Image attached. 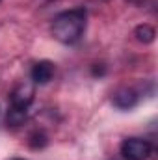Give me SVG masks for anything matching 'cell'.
Segmentation results:
<instances>
[{
    "label": "cell",
    "instance_id": "6da1fadb",
    "mask_svg": "<svg viewBox=\"0 0 158 160\" xmlns=\"http://www.w3.org/2000/svg\"><path fill=\"white\" fill-rule=\"evenodd\" d=\"M87 13L84 8H75L62 11L52 21V36L63 45H73L84 36Z\"/></svg>",
    "mask_w": 158,
    "mask_h": 160
},
{
    "label": "cell",
    "instance_id": "7a4b0ae2",
    "mask_svg": "<svg viewBox=\"0 0 158 160\" xmlns=\"http://www.w3.org/2000/svg\"><path fill=\"white\" fill-rule=\"evenodd\" d=\"M121 155L125 160H147L153 155V145L143 138H126L121 143Z\"/></svg>",
    "mask_w": 158,
    "mask_h": 160
},
{
    "label": "cell",
    "instance_id": "3957f363",
    "mask_svg": "<svg viewBox=\"0 0 158 160\" xmlns=\"http://www.w3.org/2000/svg\"><path fill=\"white\" fill-rule=\"evenodd\" d=\"M34 99H36V86H34V82H28V80L15 84L11 93H9L11 106L21 108V110H28L30 104L34 102Z\"/></svg>",
    "mask_w": 158,
    "mask_h": 160
},
{
    "label": "cell",
    "instance_id": "277c9868",
    "mask_svg": "<svg viewBox=\"0 0 158 160\" xmlns=\"http://www.w3.org/2000/svg\"><path fill=\"white\" fill-rule=\"evenodd\" d=\"M112 104L119 110H130V108H134L138 104V93L132 88H121L114 93Z\"/></svg>",
    "mask_w": 158,
    "mask_h": 160
},
{
    "label": "cell",
    "instance_id": "5b68a950",
    "mask_svg": "<svg viewBox=\"0 0 158 160\" xmlns=\"http://www.w3.org/2000/svg\"><path fill=\"white\" fill-rule=\"evenodd\" d=\"M30 77H32L34 84H47V82H50L52 77H54V63L48 62V60H41V62H37L32 67Z\"/></svg>",
    "mask_w": 158,
    "mask_h": 160
},
{
    "label": "cell",
    "instance_id": "8992f818",
    "mask_svg": "<svg viewBox=\"0 0 158 160\" xmlns=\"http://www.w3.org/2000/svg\"><path fill=\"white\" fill-rule=\"evenodd\" d=\"M134 36H136V39L140 41V43L149 45V43H153L155 38H156V30H155V26H151V24L143 22V24H138V26H136Z\"/></svg>",
    "mask_w": 158,
    "mask_h": 160
},
{
    "label": "cell",
    "instance_id": "52a82bcc",
    "mask_svg": "<svg viewBox=\"0 0 158 160\" xmlns=\"http://www.w3.org/2000/svg\"><path fill=\"white\" fill-rule=\"evenodd\" d=\"M26 114L28 110H21V108H9L7 110V125L11 127H21L24 121H26Z\"/></svg>",
    "mask_w": 158,
    "mask_h": 160
},
{
    "label": "cell",
    "instance_id": "ba28073f",
    "mask_svg": "<svg viewBox=\"0 0 158 160\" xmlns=\"http://www.w3.org/2000/svg\"><path fill=\"white\" fill-rule=\"evenodd\" d=\"M47 143H48V136H47L43 130H34V132L28 136V145H30L32 149H43Z\"/></svg>",
    "mask_w": 158,
    "mask_h": 160
},
{
    "label": "cell",
    "instance_id": "9c48e42d",
    "mask_svg": "<svg viewBox=\"0 0 158 160\" xmlns=\"http://www.w3.org/2000/svg\"><path fill=\"white\" fill-rule=\"evenodd\" d=\"M13 160H24V158H13Z\"/></svg>",
    "mask_w": 158,
    "mask_h": 160
},
{
    "label": "cell",
    "instance_id": "30bf717a",
    "mask_svg": "<svg viewBox=\"0 0 158 160\" xmlns=\"http://www.w3.org/2000/svg\"><path fill=\"white\" fill-rule=\"evenodd\" d=\"M0 2H2V0H0Z\"/></svg>",
    "mask_w": 158,
    "mask_h": 160
}]
</instances>
